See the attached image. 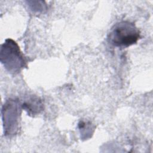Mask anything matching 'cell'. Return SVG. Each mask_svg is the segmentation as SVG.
<instances>
[{
    "label": "cell",
    "mask_w": 153,
    "mask_h": 153,
    "mask_svg": "<svg viewBox=\"0 0 153 153\" xmlns=\"http://www.w3.org/2000/svg\"><path fill=\"white\" fill-rule=\"evenodd\" d=\"M22 108L20 102L13 99H9L3 105L2 117L5 136H13L17 133Z\"/></svg>",
    "instance_id": "3"
},
{
    "label": "cell",
    "mask_w": 153,
    "mask_h": 153,
    "mask_svg": "<svg viewBox=\"0 0 153 153\" xmlns=\"http://www.w3.org/2000/svg\"><path fill=\"white\" fill-rule=\"evenodd\" d=\"M0 60L10 73L17 74L27 66L25 57L18 44L12 39H7L1 46Z\"/></svg>",
    "instance_id": "2"
},
{
    "label": "cell",
    "mask_w": 153,
    "mask_h": 153,
    "mask_svg": "<svg viewBox=\"0 0 153 153\" xmlns=\"http://www.w3.org/2000/svg\"><path fill=\"white\" fill-rule=\"evenodd\" d=\"M22 109H25L29 115L39 114L44 109L41 100L35 96H32L22 104Z\"/></svg>",
    "instance_id": "4"
},
{
    "label": "cell",
    "mask_w": 153,
    "mask_h": 153,
    "mask_svg": "<svg viewBox=\"0 0 153 153\" xmlns=\"http://www.w3.org/2000/svg\"><path fill=\"white\" fill-rule=\"evenodd\" d=\"M140 37V31L133 23L123 20L111 27L108 35V41L114 47H128L136 44Z\"/></svg>",
    "instance_id": "1"
}]
</instances>
